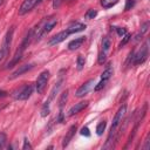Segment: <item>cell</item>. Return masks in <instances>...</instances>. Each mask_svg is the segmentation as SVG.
<instances>
[{"label":"cell","mask_w":150,"mask_h":150,"mask_svg":"<svg viewBox=\"0 0 150 150\" xmlns=\"http://www.w3.org/2000/svg\"><path fill=\"white\" fill-rule=\"evenodd\" d=\"M149 54V47H148V41L144 42V45L141 47V49L138 50V53L136 55H134V63L135 64H141L143 63Z\"/></svg>","instance_id":"3957f363"},{"label":"cell","mask_w":150,"mask_h":150,"mask_svg":"<svg viewBox=\"0 0 150 150\" xmlns=\"http://www.w3.org/2000/svg\"><path fill=\"white\" fill-rule=\"evenodd\" d=\"M105 54L107 53H104V52H100V54H98V60H97V62L100 63V64H103L104 62H105V60H107V56H105Z\"/></svg>","instance_id":"d4e9b609"},{"label":"cell","mask_w":150,"mask_h":150,"mask_svg":"<svg viewBox=\"0 0 150 150\" xmlns=\"http://www.w3.org/2000/svg\"><path fill=\"white\" fill-rule=\"evenodd\" d=\"M33 63H28V64H22V66H20L12 75H11V77L9 79H15V77H18V76H20V75H22V74H25L26 71H28V70H30L32 68H33Z\"/></svg>","instance_id":"30bf717a"},{"label":"cell","mask_w":150,"mask_h":150,"mask_svg":"<svg viewBox=\"0 0 150 150\" xmlns=\"http://www.w3.org/2000/svg\"><path fill=\"white\" fill-rule=\"evenodd\" d=\"M84 40H86V38H84V36L76 38L75 40H73V41H70V42H69V45H68V49H69V50H76V49H79V48L83 45Z\"/></svg>","instance_id":"4fadbf2b"},{"label":"cell","mask_w":150,"mask_h":150,"mask_svg":"<svg viewBox=\"0 0 150 150\" xmlns=\"http://www.w3.org/2000/svg\"><path fill=\"white\" fill-rule=\"evenodd\" d=\"M110 46H111V41H110V39H109L108 36L103 38V40H102V52L107 53V52L110 49Z\"/></svg>","instance_id":"e0dca14e"},{"label":"cell","mask_w":150,"mask_h":150,"mask_svg":"<svg viewBox=\"0 0 150 150\" xmlns=\"http://www.w3.org/2000/svg\"><path fill=\"white\" fill-rule=\"evenodd\" d=\"M38 2H40V0H23L22 5L20 6L19 14H20V15H23V14L28 13Z\"/></svg>","instance_id":"52a82bcc"},{"label":"cell","mask_w":150,"mask_h":150,"mask_svg":"<svg viewBox=\"0 0 150 150\" xmlns=\"http://www.w3.org/2000/svg\"><path fill=\"white\" fill-rule=\"evenodd\" d=\"M149 137H150V135H148V137H146V139H145V145L143 146L144 150H148V149L150 148V141H149Z\"/></svg>","instance_id":"d6a6232c"},{"label":"cell","mask_w":150,"mask_h":150,"mask_svg":"<svg viewBox=\"0 0 150 150\" xmlns=\"http://www.w3.org/2000/svg\"><path fill=\"white\" fill-rule=\"evenodd\" d=\"M7 141V136L5 132H0V149H2L5 146V143Z\"/></svg>","instance_id":"f1b7e54d"},{"label":"cell","mask_w":150,"mask_h":150,"mask_svg":"<svg viewBox=\"0 0 150 150\" xmlns=\"http://www.w3.org/2000/svg\"><path fill=\"white\" fill-rule=\"evenodd\" d=\"M5 56H6V54H5V52L1 49V50H0V62H1V61L5 59Z\"/></svg>","instance_id":"e575fe53"},{"label":"cell","mask_w":150,"mask_h":150,"mask_svg":"<svg viewBox=\"0 0 150 150\" xmlns=\"http://www.w3.org/2000/svg\"><path fill=\"white\" fill-rule=\"evenodd\" d=\"M94 84H95V82H94V80L93 79H90V80H88L87 82H84L77 90H76V93H75V96L76 97H83L84 95H87L89 91H90V89L94 87Z\"/></svg>","instance_id":"5b68a950"},{"label":"cell","mask_w":150,"mask_h":150,"mask_svg":"<svg viewBox=\"0 0 150 150\" xmlns=\"http://www.w3.org/2000/svg\"><path fill=\"white\" fill-rule=\"evenodd\" d=\"M123 38V40L121 41V43H120V47H122V46H124L125 43H128L129 42V40L131 39V35L130 34H125L124 36H122Z\"/></svg>","instance_id":"f546056e"},{"label":"cell","mask_w":150,"mask_h":150,"mask_svg":"<svg viewBox=\"0 0 150 150\" xmlns=\"http://www.w3.org/2000/svg\"><path fill=\"white\" fill-rule=\"evenodd\" d=\"M112 73H114V69H112V67L111 66H108L107 68H105V70L102 73V75H101V79L102 80H109L110 79V76L112 75Z\"/></svg>","instance_id":"2e32d148"},{"label":"cell","mask_w":150,"mask_h":150,"mask_svg":"<svg viewBox=\"0 0 150 150\" xmlns=\"http://www.w3.org/2000/svg\"><path fill=\"white\" fill-rule=\"evenodd\" d=\"M105 127H107V122H105V121H101V122L97 124V127H96V134H97L98 136H101V135L103 134V131L105 130Z\"/></svg>","instance_id":"44dd1931"},{"label":"cell","mask_w":150,"mask_h":150,"mask_svg":"<svg viewBox=\"0 0 150 150\" xmlns=\"http://www.w3.org/2000/svg\"><path fill=\"white\" fill-rule=\"evenodd\" d=\"M76 129H77L76 124H73V125L69 128V130L67 131V134H66V136H64V138H63V142H62V146H63V148H66V146L69 144V142L71 141V138H73V136H74V134H75V131H76Z\"/></svg>","instance_id":"8fae6325"},{"label":"cell","mask_w":150,"mask_h":150,"mask_svg":"<svg viewBox=\"0 0 150 150\" xmlns=\"http://www.w3.org/2000/svg\"><path fill=\"white\" fill-rule=\"evenodd\" d=\"M84 29H86V25H83V23H81V22L71 23V25L67 28V30L69 32V34H71V33H79V32H82V30H84Z\"/></svg>","instance_id":"5bb4252c"},{"label":"cell","mask_w":150,"mask_h":150,"mask_svg":"<svg viewBox=\"0 0 150 150\" xmlns=\"http://www.w3.org/2000/svg\"><path fill=\"white\" fill-rule=\"evenodd\" d=\"M23 50H25V48H23L22 46H20V47L16 49V52H15V54H14L13 59L11 60V62H8V64H7V67H6V68H11V67H13L14 64H16V63L19 62V60L21 59V55H22Z\"/></svg>","instance_id":"7c38bea8"},{"label":"cell","mask_w":150,"mask_h":150,"mask_svg":"<svg viewBox=\"0 0 150 150\" xmlns=\"http://www.w3.org/2000/svg\"><path fill=\"white\" fill-rule=\"evenodd\" d=\"M68 36H69V32H68L67 29H66V30H62V32L57 33L55 36L52 38V40L48 42V46H55V45H57V43L64 41Z\"/></svg>","instance_id":"ba28073f"},{"label":"cell","mask_w":150,"mask_h":150,"mask_svg":"<svg viewBox=\"0 0 150 150\" xmlns=\"http://www.w3.org/2000/svg\"><path fill=\"white\" fill-rule=\"evenodd\" d=\"M62 82H63V80L61 79V80H60V81H59V82H57V83H56V84L53 87V89H52V91H50V95H49V97H48V100H47L48 102H50V101H52V100L55 97L56 93L59 91V89H60V88H61V86H62Z\"/></svg>","instance_id":"9a60e30c"},{"label":"cell","mask_w":150,"mask_h":150,"mask_svg":"<svg viewBox=\"0 0 150 150\" xmlns=\"http://www.w3.org/2000/svg\"><path fill=\"white\" fill-rule=\"evenodd\" d=\"M61 2H62V0H54V1H53V7H54V8L59 7V6L61 5Z\"/></svg>","instance_id":"836d02e7"},{"label":"cell","mask_w":150,"mask_h":150,"mask_svg":"<svg viewBox=\"0 0 150 150\" xmlns=\"http://www.w3.org/2000/svg\"><path fill=\"white\" fill-rule=\"evenodd\" d=\"M32 93H33V86L32 84H26V86L20 88V90L15 95V98L20 100V101H25V100L30 97Z\"/></svg>","instance_id":"277c9868"},{"label":"cell","mask_w":150,"mask_h":150,"mask_svg":"<svg viewBox=\"0 0 150 150\" xmlns=\"http://www.w3.org/2000/svg\"><path fill=\"white\" fill-rule=\"evenodd\" d=\"M135 0H125V6H124V9L125 11H129V9H131L134 6H135Z\"/></svg>","instance_id":"83f0119b"},{"label":"cell","mask_w":150,"mask_h":150,"mask_svg":"<svg viewBox=\"0 0 150 150\" xmlns=\"http://www.w3.org/2000/svg\"><path fill=\"white\" fill-rule=\"evenodd\" d=\"M13 33H14V27H11L6 35H5V40H4V43H2V50L5 52V54L7 55L8 52H9V47H11V43H12V38H13Z\"/></svg>","instance_id":"8992f818"},{"label":"cell","mask_w":150,"mask_h":150,"mask_svg":"<svg viewBox=\"0 0 150 150\" xmlns=\"http://www.w3.org/2000/svg\"><path fill=\"white\" fill-rule=\"evenodd\" d=\"M107 82H108L107 80H102V79H101V81H100V82H98V83L95 86V88H94V89H95V91L101 90V89H102V88L105 86V83H107Z\"/></svg>","instance_id":"4316f807"},{"label":"cell","mask_w":150,"mask_h":150,"mask_svg":"<svg viewBox=\"0 0 150 150\" xmlns=\"http://www.w3.org/2000/svg\"><path fill=\"white\" fill-rule=\"evenodd\" d=\"M117 2H118V0H101V6L105 9H108L112 6H115Z\"/></svg>","instance_id":"d6986e66"},{"label":"cell","mask_w":150,"mask_h":150,"mask_svg":"<svg viewBox=\"0 0 150 150\" xmlns=\"http://www.w3.org/2000/svg\"><path fill=\"white\" fill-rule=\"evenodd\" d=\"M80 134H81L82 136H86V137H89V136H90V132H89V129H88V127H83V128L81 129Z\"/></svg>","instance_id":"1f68e13d"},{"label":"cell","mask_w":150,"mask_h":150,"mask_svg":"<svg viewBox=\"0 0 150 150\" xmlns=\"http://www.w3.org/2000/svg\"><path fill=\"white\" fill-rule=\"evenodd\" d=\"M88 101H82V102H79V103H76L75 105H73L70 109H69V111H68V116H73V115H75V114H77V112H80L81 110H83L87 105H88Z\"/></svg>","instance_id":"9c48e42d"},{"label":"cell","mask_w":150,"mask_h":150,"mask_svg":"<svg viewBox=\"0 0 150 150\" xmlns=\"http://www.w3.org/2000/svg\"><path fill=\"white\" fill-rule=\"evenodd\" d=\"M48 80H49V71L48 70H43L38 76V80H36V83H35V88H36L38 94H42L43 93V90L47 87Z\"/></svg>","instance_id":"7a4b0ae2"},{"label":"cell","mask_w":150,"mask_h":150,"mask_svg":"<svg viewBox=\"0 0 150 150\" xmlns=\"http://www.w3.org/2000/svg\"><path fill=\"white\" fill-rule=\"evenodd\" d=\"M57 23V19L56 18H49V19H45L43 21H41L36 28L33 32V38L35 40H40L42 36H45L47 33H49Z\"/></svg>","instance_id":"6da1fadb"},{"label":"cell","mask_w":150,"mask_h":150,"mask_svg":"<svg viewBox=\"0 0 150 150\" xmlns=\"http://www.w3.org/2000/svg\"><path fill=\"white\" fill-rule=\"evenodd\" d=\"M115 28V30H116V33H117V35L118 36H124L125 34H127V29L125 28H122V27H114Z\"/></svg>","instance_id":"484cf974"},{"label":"cell","mask_w":150,"mask_h":150,"mask_svg":"<svg viewBox=\"0 0 150 150\" xmlns=\"http://www.w3.org/2000/svg\"><path fill=\"white\" fill-rule=\"evenodd\" d=\"M149 26H150V23L146 21V22H144L142 26H141V30H139V34L138 35H143V34H145L146 32H148V29H149Z\"/></svg>","instance_id":"cb8c5ba5"},{"label":"cell","mask_w":150,"mask_h":150,"mask_svg":"<svg viewBox=\"0 0 150 150\" xmlns=\"http://www.w3.org/2000/svg\"><path fill=\"white\" fill-rule=\"evenodd\" d=\"M96 15H97V11H96V9H88L84 16H86V19L91 20V19H94Z\"/></svg>","instance_id":"603a6c76"},{"label":"cell","mask_w":150,"mask_h":150,"mask_svg":"<svg viewBox=\"0 0 150 150\" xmlns=\"http://www.w3.org/2000/svg\"><path fill=\"white\" fill-rule=\"evenodd\" d=\"M49 112H50V102L46 101L45 104H43L42 108H41V116H42V117H46Z\"/></svg>","instance_id":"ffe728a7"},{"label":"cell","mask_w":150,"mask_h":150,"mask_svg":"<svg viewBox=\"0 0 150 150\" xmlns=\"http://www.w3.org/2000/svg\"><path fill=\"white\" fill-rule=\"evenodd\" d=\"M5 96H7V91L0 90V98H1V97H5Z\"/></svg>","instance_id":"d590c367"},{"label":"cell","mask_w":150,"mask_h":150,"mask_svg":"<svg viewBox=\"0 0 150 150\" xmlns=\"http://www.w3.org/2000/svg\"><path fill=\"white\" fill-rule=\"evenodd\" d=\"M68 93H69V90L68 89H66L62 94H61V96H60V100H59V107H60V109H62V107L64 105V103L67 102V98H68Z\"/></svg>","instance_id":"ac0fdd59"},{"label":"cell","mask_w":150,"mask_h":150,"mask_svg":"<svg viewBox=\"0 0 150 150\" xmlns=\"http://www.w3.org/2000/svg\"><path fill=\"white\" fill-rule=\"evenodd\" d=\"M84 63H86V60L82 55H79L77 56V60H76V68L77 70H82L83 67H84Z\"/></svg>","instance_id":"7402d4cb"},{"label":"cell","mask_w":150,"mask_h":150,"mask_svg":"<svg viewBox=\"0 0 150 150\" xmlns=\"http://www.w3.org/2000/svg\"><path fill=\"white\" fill-rule=\"evenodd\" d=\"M22 149H23V150H30V149H32V145H30V143H29L28 138H25V139H23Z\"/></svg>","instance_id":"4dcf8cb0"}]
</instances>
